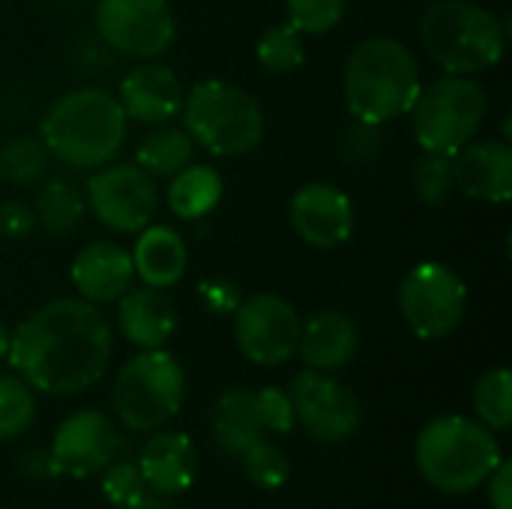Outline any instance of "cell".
<instances>
[{
  "mask_svg": "<svg viewBox=\"0 0 512 509\" xmlns=\"http://www.w3.org/2000/svg\"><path fill=\"white\" fill-rule=\"evenodd\" d=\"M111 351L114 333L99 306L81 297H63L15 327L6 357L30 390L72 396L90 390L105 375Z\"/></svg>",
  "mask_w": 512,
  "mask_h": 509,
  "instance_id": "1",
  "label": "cell"
},
{
  "mask_svg": "<svg viewBox=\"0 0 512 509\" xmlns=\"http://www.w3.org/2000/svg\"><path fill=\"white\" fill-rule=\"evenodd\" d=\"M129 117L117 96L102 87H78L63 93L39 123V141L69 168L93 171L114 162L126 144Z\"/></svg>",
  "mask_w": 512,
  "mask_h": 509,
  "instance_id": "2",
  "label": "cell"
},
{
  "mask_svg": "<svg viewBox=\"0 0 512 509\" xmlns=\"http://www.w3.org/2000/svg\"><path fill=\"white\" fill-rule=\"evenodd\" d=\"M342 87L351 117L381 126L408 114L423 84L408 45L390 36H369L348 54Z\"/></svg>",
  "mask_w": 512,
  "mask_h": 509,
  "instance_id": "3",
  "label": "cell"
},
{
  "mask_svg": "<svg viewBox=\"0 0 512 509\" xmlns=\"http://www.w3.org/2000/svg\"><path fill=\"white\" fill-rule=\"evenodd\" d=\"M510 24L474 0H432L420 18V42L447 75L492 69L507 48Z\"/></svg>",
  "mask_w": 512,
  "mask_h": 509,
  "instance_id": "4",
  "label": "cell"
},
{
  "mask_svg": "<svg viewBox=\"0 0 512 509\" xmlns=\"http://www.w3.org/2000/svg\"><path fill=\"white\" fill-rule=\"evenodd\" d=\"M417 468L429 486L444 495H468L480 489L501 462V444L495 432L462 414H447L417 438Z\"/></svg>",
  "mask_w": 512,
  "mask_h": 509,
  "instance_id": "5",
  "label": "cell"
},
{
  "mask_svg": "<svg viewBox=\"0 0 512 509\" xmlns=\"http://www.w3.org/2000/svg\"><path fill=\"white\" fill-rule=\"evenodd\" d=\"M180 117L195 147L213 156H246L264 141V108L258 99L219 78L195 84L183 96Z\"/></svg>",
  "mask_w": 512,
  "mask_h": 509,
  "instance_id": "6",
  "label": "cell"
},
{
  "mask_svg": "<svg viewBox=\"0 0 512 509\" xmlns=\"http://www.w3.org/2000/svg\"><path fill=\"white\" fill-rule=\"evenodd\" d=\"M186 399V375L174 354L165 348L141 351L132 357L111 390L117 420L132 432H153L177 417Z\"/></svg>",
  "mask_w": 512,
  "mask_h": 509,
  "instance_id": "7",
  "label": "cell"
},
{
  "mask_svg": "<svg viewBox=\"0 0 512 509\" xmlns=\"http://www.w3.org/2000/svg\"><path fill=\"white\" fill-rule=\"evenodd\" d=\"M486 111L489 96L474 78L444 75L420 87L408 114L414 120V135L423 150L453 156L459 147L477 138Z\"/></svg>",
  "mask_w": 512,
  "mask_h": 509,
  "instance_id": "8",
  "label": "cell"
},
{
  "mask_svg": "<svg viewBox=\"0 0 512 509\" xmlns=\"http://www.w3.org/2000/svg\"><path fill=\"white\" fill-rule=\"evenodd\" d=\"M399 309L417 339L435 342L456 333L465 321L468 288L453 267L441 261H420L402 279Z\"/></svg>",
  "mask_w": 512,
  "mask_h": 509,
  "instance_id": "9",
  "label": "cell"
},
{
  "mask_svg": "<svg viewBox=\"0 0 512 509\" xmlns=\"http://www.w3.org/2000/svg\"><path fill=\"white\" fill-rule=\"evenodd\" d=\"M84 195L93 216L117 234H138L156 219L159 210L153 177L129 162H105L93 168Z\"/></svg>",
  "mask_w": 512,
  "mask_h": 509,
  "instance_id": "10",
  "label": "cell"
},
{
  "mask_svg": "<svg viewBox=\"0 0 512 509\" xmlns=\"http://www.w3.org/2000/svg\"><path fill=\"white\" fill-rule=\"evenodd\" d=\"M300 327L297 309L273 291H258L234 309V342L255 366H285L297 354Z\"/></svg>",
  "mask_w": 512,
  "mask_h": 509,
  "instance_id": "11",
  "label": "cell"
},
{
  "mask_svg": "<svg viewBox=\"0 0 512 509\" xmlns=\"http://www.w3.org/2000/svg\"><path fill=\"white\" fill-rule=\"evenodd\" d=\"M93 21L108 48L135 60H156L177 36L168 0H99Z\"/></svg>",
  "mask_w": 512,
  "mask_h": 509,
  "instance_id": "12",
  "label": "cell"
},
{
  "mask_svg": "<svg viewBox=\"0 0 512 509\" xmlns=\"http://www.w3.org/2000/svg\"><path fill=\"white\" fill-rule=\"evenodd\" d=\"M288 399L294 405V420L315 441L339 444L360 429L363 408L357 393L342 381L330 378V372L306 369L294 375L288 387Z\"/></svg>",
  "mask_w": 512,
  "mask_h": 509,
  "instance_id": "13",
  "label": "cell"
},
{
  "mask_svg": "<svg viewBox=\"0 0 512 509\" xmlns=\"http://www.w3.org/2000/svg\"><path fill=\"white\" fill-rule=\"evenodd\" d=\"M120 447L114 423L99 411H75L69 414L60 429L54 432L48 450V471L51 477H90L111 465Z\"/></svg>",
  "mask_w": 512,
  "mask_h": 509,
  "instance_id": "14",
  "label": "cell"
},
{
  "mask_svg": "<svg viewBox=\"0 0 512 509\" xmlns=\"http://www.w3.org/2000/svg\"><path fill=\"white\" fill-rule=\"evenodd\" d=\"M288 219L294 234L312 249H339L354 234V204L333 183H306L294 192Z\"/></svg>",
  "mask_w": 512,
  "mask_h": 509,
  "instance_id": "15",
  "label": "cell"
},
{
  "mask_svg": "<svg viewBox=\"0 0 512 509\" xmlns=\"http://www.w3.org/2000/svg\"><path fill=\"white\" fill-rule=\"evenodd\" d=\"M456 189L474 201L507 204L512 198V147L501 138H471L453 153Z\"/></svg>",
  "mask_w": 512,
  "mask_h": 509,
  "instance_id": "16",
  "label": "cell"
},
{
  "mask_svg": "<svg viewBox=\"0 0 512 509\" xmlns=\"http://www.w3.org/2000/svg\"><path fill=\"white\" fill-rule=\"evenodd\" d=\"M183 84L174 69L162 63H141L120 81V105L129 120L144 126H162L171 123L183 108Z\"/></svg>",
  "mask_w": 512,
  "mask_h": 509,
  "instance_id": "17",
  "label": "cell"
},
{
  "mask_svg": "<svg viewBox=\"0 0 512 509\" xmlns=\"http://www.w3.org/2000/svg\"><path fill=\"white\" fill-rule=\"evenodd\" d=\"M69 273H72V285L81 294V300H87L93 306L117 303L132 288V279H135L129 249H123L120 243H111V240L87 243L75 255Z\"/></svg>",
  "mask_w": 512,
  "mask_h": 509,
  "instance_id": "18",
  "label": "cell"
},
{
  "mask_svg": "<svg viewBox=\"0 0 512 509\" xmlns=\"http://www.w3.org/2000/svg\"><path fill=\"white\" fill-rule=\"evenodd\" d=\"M138 471L144 486L153 489L159 498H177L192 489L198 474V453L189 435L183 432H156L138 459Z\"/></svg>",
  "mask_w": 512,
  "mask_h": 509,
  "instance_id": "19",
  "label": "cell"
},
{
  "mask_svg": "<svg viewBox=\"0 0 512 509\" xmlns=\"http://www.w3.org/2000/svg\"><path fill=\"white\" fill-rule=\"evenodd\" d=\"M117 327L138 351L165 348L177 330V309L162 288H129L117 300Z\"/></svg>",
  "mask_w": 512,
  "mask_h": 509,
  "instance_id": "20",
  "label": "cell"
},
{
  "mask_svg": "<svg viewBox=\"0 0 512 509\" xmlns=\"http://www.w3.org/2000/svg\"><path fill=\"white\" fill-rule=\"evenodd\" d=\"M360 345L357 324L345 312H315L300 327V357L315 372H339L345 369Z\"/></svg>",
  "mask_w": 512,
  "mask_h": 509,
  "instance_id": "21",
  "label": "cell"
},
{
  "mask_svg": "<svg viewBox=\"0 0 512 509\" xmlns=\"http://www.w3.org/2000/svg\"><path fill=\"white\" fill-rule=\"evenodd\" d=\"M132 267L150 288H174L189 264V252L183 237L171 225H147L138 231V240L132 246Z\"/></svg>",
  "mask_w": 512,
  "mask_h": 509,
  "instance_id": "22",
  "label": "cell"
},
{
  "mask_svg": "<svg viewBox=\"0 0 512 509\" xmlns=\"http://www.w3.org/2000/svg\"><path fill=\"white\" fill-rule=\"evenodd\" d=\"M210 435H213V444L231 459H240L252 444L267 438L255 411V393L243 387L225 390L213 408Z\"/></svg>",
  "mask_w": 512,
  "mask_h": 509,
  "instance_id": "23",
  "label": "cell"
},
{
  "mask_svg": "<svg viewBox=\"0 0 512 509\" xmlns=\"http://www.w3.org/2000/svg\"><path fill=\"white\" fill-rule=\"evenodd\" d=\"M222 192H225V183L213 165H192L189 162L183 171H177L171 177L165 198H168V207L177 219L198 222L219 207Z\"/></svg>",
  "mask_w": 512,
  "mask_h": 509,
  "instance_id": "24",
  "label": "cell"
},
{
  "mask_svg": "<svg viewBox=\"0 0 512 509\" xmlns=\"http://www.w3.org/2000/svg\"><path fill=\"white\" fill-rule=\"evenodd\" d=\"M192 153H195V141L189 138L186 129L156 126L135 147V165L150 177H174L192 162Z\"/></svg>",
  "mask_w": 512,
  "mask_h": 509,
  "instance_id": "25",
  "label": "cell"
},
{
  "mask_svg": "<svg viewBox=\"0 0 512 509\" xmlns=\"http://www.w3.org/2000/svg\"><path fill=\"white\" fill-rule=\"evenodd\" d=\"M33 213H36V225H42L54 237H63V234L75 231V225L81 222L84 198H81L75 183H69L63 177H54L39 189Z\"/></svg>",
  "mask_w": 512,
  "mask_h": 509,
  "instance_id": "26",
  "label": "cell"
},
{
  "mask_svg": "<svg viewBox=\"0 0 512 509\" xmlns=\"http://www.w3.org/2000/svg\"><path fill=\"white\" fill-rule=\"evenodd\" d=\"M51 153L45 144L33 135L9 138L0 147V180H9L12 186H33L48 174Z\"/></svg>",
  "mask_w": 512,
  "mask_h": 509,
  "instance_id": "27",
  "label": "cell"
},
{
  "mask_svg": "<svg viewBox=\"0 0 512 509\" xmlns=\"http://www.w3.org/2000/svg\"><path fill=\"white\" fill-rule=\"evenodd\" d=\"M474 411L480 423L492 432H507L512 426V375L510 369H489L474 387Z\"/></svg>",
  "mask_w": 512,
  "mask_h": 509,
  "instance_id": "28",
  "label": "cell"
},
{
  "mask_svg": "<svg viewBox=\"0 0 512 509\" xmlns=\"http://www.w3.org/2000/svg\"><path fill=\"white\" fill-rule=\"evenodd\" d=\"M255 57L258 63L270 72V75H288L294 72L303 57H306V48H303V33H297L288 21L285 24H273L261 33L258 39V48H255Z\"/></svg>",
  "mask_w": 512,
  "mask_h": 509,
  "instance_id": "29",
  "label": "cell"
},
{
  "mask_svg": "<svg viewBox=\"0 0 512 509\" xmlns=\"http://www.w3.org/2000/svg\"><path fill=\"white\" fill-rule=\"evenodd\" d=\"M414 192L423 204L429 207H444L450 195L456 192V177H453V156L450 153H432L423 150L420 159L414 162Z\"/></svg>",
  "mask_w": 512,
  "mask_h": 509,
  "instance_id": "30",
  "label": "cell"
},
{
  "mask_svg": "<svg viewBox=\"0 0 512 509\" xmlns=\"http://www.w3.org/2000/svg\"><path fill=\"white\" fill-rule=\"evenodd\" d=\"M36 420L33 390L18 375H0V441L21 438Z\"/></svg>",
  "mask_w": 512,
  "mask_h": 509,
  "instance_id": "31",
  "label": "cell"
},
{
  "mask_svg": "<svg viewBox=\"0 0 512 509\" xmlns=\"http://www.w3.org/2000/svg\"><path fill=\"white\" fill-rule=\"evenodd\" d=\"M240 459H243L246 477H249L258 489H267V492L282 489V486L288 483V477H291V462H288V456H285L276 444H270L267 438H261L258 444H252Z\"/></svg>",
  "mask_w": 512,
  "mask_h": 509,
  "instance_id": "32",
  "label": "cell"
},
{
  "mask_svg": "<svg viewBox=\"0 0 512 509\" xmlns=\"http://www.w3.org/2000/svg\"><path fill=\"white\" fill-rule=\"evenodd\" d=\"M345 9H348V0H285L288 24L297 33H309V36H321L339 27V21L345 18Z\"/></svg>",
  "mask_w": 512,
  "mask_h": 509,
  "instance_id": "33",
  "label": "cell"
},
{
  "mask_svg": "<svg viewBox=\"0 0 512 509\" xmlns=\"http://www.w3.org/2000/svg\"><path fill=\"white\" fill-rule=\"evenodd\" d=\"M255 393V411H258V420L264 426V432L270 435H288L294 429V405L288 399V390H279V387H261V390H252Z\"/></svg>",
  "mask_w": 512,
  "mask_h": 509,
  "instance_id": "34",
  "label": "cell"
},
{
  "mask_svg": "<svg viewBox=\"0 0 512 509\" xmlns=\"http://www.w3.org/2000/svg\"><path fill=\"white\" fill-rule=\"evenodd\" d=\"M144 477L138 471V465L132 462H117V465H105V477H102V495L105 501H111L114 507H126L132 501H138L144 495Z\"/></svg>",
  "mask_w": 512,
  "mask_h": 509,
  "instance_id": "35",
  "label": "cell"
},
{
  "mask_svg": "<svg viewBox=\"0 0 512 509\" xmlns=\"http://www.w3.org/2000/svg\"><path fill=\"white\" fill-rule=\"evenodd\" d=\"M381 153V126L354 120L351 126H345L342 132V156L348 162H372Z\"/></svg>",
  "mask_w": 512,
  "mask_h": 509,
  "instance_id": "36",
  "label": "cell"
},
{
  "mask_svg": "<svg viewBox=\"0 0 512 509\" xmlns=\"http://www.w3.org/2000/svg\"><path fill=\"white\" fill-rule=\"evenodd\" d=\"M36 225V213L33 207L21 204V201H3L0 204V237L6 240H24Z\"/></svg>",
  "mask_w": 512,
  "mask_h": 509,
  "instance_id": "37",
  "label": "cell"
},
{
  "mask_svg": "<svg viewBox=\"0 0 512 509\" xmlns=\"http://www.w3.org/2000/svg\"><path fill=\"white\" fill-rule=\"evenodd\" d=\"M201 300L210 312L222 315V312H234L240 306V294L231 282H204L201 288Z\"/></svg>",
  "mask_w": 512,
  "mask_h": 509,
  "instance_id": "38",
  "label": "cell"
},
{
  "mask_svg": "<svg viewBox=\"0 0 512 509\" xmlns=\"http://www.w3.org/2000/svg\"><path fill=\"white\" fill-rule=\"evenodd\" d=\"M489 504L492 509H512V462H498L489 474Z\"/></svg>",
  "mask_w": 512,
  "mask_h": 509,
  "instance_id": "39",
  "label": "cell"
},
{
  "mask_svg": "<svg viewBox=\"0 0 512 509\" xmlns=\"http://www.w3.org/2000/svg\"><path fill=\"white\" fill-rule=\"evenodd\" d=\"M117 509H168V507H165V501H162L159 495H141L138 501H132V504H126V507H117Z\"/></svg>",
  "mask_w": 512,
  "mask_h": 509,
  "instance_id": "40",
  "label": "cell"
},
{
  "mask_svg": "<svg viewBox=\"0 0 512 509\" xmlns=\"http://www.w3.org/2000/svg\"><path fill=\"white\" fill-rule=\"evenodd\" d=\"M6 351H9V330H6L3 321H0V363L6 360Z\"/></svg>",
  "mask_w": 512,
  "mask_h": 509,
  "instance_id": "41",
  "label": "cell"
},
{
  "mask_svg": "<svg viewBox=\"0 0 512 509\" xmlns=\"http://www.w3.org/2000/svg\"><path fill=\"white\" fill-rule=\"evenodd\" d=\"M429 3H432V0H429Z\"/></svg>",
  "mask_w": 512,
  "mask_h": 509,
  "instance_id": "42",
  "label": "cell"
}]
</instances>
